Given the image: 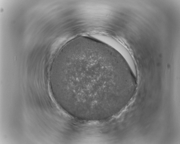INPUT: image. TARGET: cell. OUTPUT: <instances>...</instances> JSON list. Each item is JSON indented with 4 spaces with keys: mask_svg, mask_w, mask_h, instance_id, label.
<instances>
[{
    "mask_svg": "<svg viewBox=\"0 0 180 144\" xmlns=\"http://www.w3.org/2000/svg\"><path fill=\"white\" fill-rule=\"evenodd\" d=\"M52 73L55 79L64 82L66 100L72 111L109 108L117 104L132 71L114 48L86 39L68 47L59 56Z\"/></svg>",
    "mask_w": 180,
    "mask_h": 144,
    "instance_id": "obj_1",
    "label": "cell"
}]
</instances>
